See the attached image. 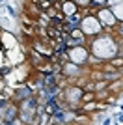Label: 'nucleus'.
Here are the masks:
<instances>
[{
	"label": "nucleus",
	"instance_id": "1",
	"mask_svg": "<svg viewBox=\"0 0 123 125\" xmlns=\"http://www.w3.org/2000/svg\"><path fill=\"white\" fill-rule=\"evenodd\" d=\"M65 120V114L60 112V110H56V121H64Z\"/></svg>",
	"mask_w": 123,
	"mask_h": 125
},
{
	"label": "nucleus",
	"instance_id": "2",
	"mask_svg": "<svg viewBox=\"0 0 123 125\" xmlns=\"http://www.w3.org/2000/svg\"><path fill=\"white\" fill-rule=\"evenodd\" d=\"M8 11H10V15H11V19H15L17 17V13H15V10L11 8V6H8Z\"/></svg>",
	"mask_w": 123,
	"mask_h": 125
},
{
	"label": "nucleus",
	"instance_id": "3",
	"mask_svg": "<svg viewBox=\"0 0 123 125\" xmlns=\"http://www.w3.org/2000/svg\"><path fill=\"white\" fill-rule=\"evenodd\" d=\"M71 21H73V23H78V21H80V15H71Z\"/></svg>",
	"mask_w": 123,
	"mask_h": 125
},
{
	"label": "nucleus",
	"instance_id": "4",
	"mask_svg": "<svg viewBox=\"0 0 123 125\" xmlns=\"http://www.w3.org/2000/svg\"><path fill=\"white\" fill-rule=\"evenodd\" d=\"M118 121H119V123H123V114H118Z\"/></svg>",
	"mask_w": 123,
	"mask_h": 125
}]
</instances>
